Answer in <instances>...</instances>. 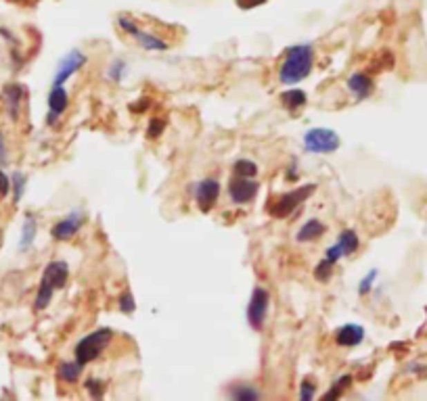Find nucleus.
Segmentation results:
<instances>
[{
  "label": "nucleus",
  "mask_w": 427,
  "mask_h": 401,
  "mask_svg": "<svg viewBox=\"0 0 427 401\" xmlns=\"http://www.w3.org/2000/svg\"><path fill=\"white\" fill-rule=\"evenodd\" d=\"M314 61V50L310 44H298L292 46L285 55V61L281 65L278 77L283 84H298L304 77H308Z\"/></svg>",
  "instance_id": "obj_1"
},
{
  "label": "nucleus",
  "mask_w": 427,
  "mask_h": 401,
  "mask_svg": "<svg viewBox=\"0 0 427 401\" xmlns=\"http://www.w3.org/2000/svg\"><path fill=\"white\" fill-rule=\"evenodd\" d=\"M113 341H115V333L109 331V329H99V331L91 333L88 337H84V339L76 345V349H74L76 362L84 368V366L91 364V362L101 360L103 353L113 345Z\"/></svg>",
  "instance_id": "obj_2"
},
{
  "label": "nucleus",
  "mask_w": 427,
  "mask_h": 401,
  "mask_svg": "<svg viewBox=\"0 0 427 401\" xmlns=\"http://www.w3.org/2000/svg\"><path fill=\"white\" fill-rule=\"evenodd\" d=\"M67 264L65 262H50L42 274V280H40V288H38V295H36V303H34V309L40 311L44 309L50 299H53V293L57 288H63L65 282H67Z\"/></svg>",
  "instance_id": "obj_3"
},
{
  "label": "nucleus",
  "mask_w": 427,
  "mask_h": 401,
  "mask_svg": "<svg viewBox=\"0 0 427 401\" xmlns=\"http://www.w3.org/2000/svg\"><path fill=\"white\" fill-rule=\"evenodd\" d=\"M117 23H120V28H122L126 34H130V36L136 40V44H138L140 48H145V50H168V48L172 46V42H170L168 38L160 36L158 32H153V30H142V28L138 26V21L132 19L130 15H120V17H117Z\"/></svg>",
  "instance_id": "obj_4"
},
{
  "label": "nucleus",
  "mask_w": 427,
  "mask_h": 401,
  "mask_svg": "<svg viewBox=\"0 0 427 401\" xmlns=\"http://www.w3.org/2000/svg\"><path fill=\"white\" fill-rule=\"evenodd\" d=\"M314 190H316V184H306V186H300L296 190H290V193L281 195L274 203H270V207H268L270 215L278 217V219L292 215L310 195H314Z\"/></svg>",
  "instance_id": "obj_5"
},
{
  "label": "nucleus",
  "mask_w": 427,
  "mask_h": 401,
  "mask_svg": "<svg viewBox=\"0 0 427 401\" xmlns=\"http://www.w3.org/2000/svg\"><path fill=\"white\" fill-rule=\"evenodd\" d=\"M304 146L308 153H319V155H327L339 148V136L333 130L327 128H314L310 132H306L304 136Z\"/></svg>",
  "instance_id": "obj_6"
},
{
  "label": "nucleus",
  "mask_w": 427,
  "mask_h": 401,
  "mask_svg": "<svg viewBox=\"0 0 427 401\" xmlns=\"http://www.w3.org/2000/svg\"><path fill=\"white\" fill-rule=\"evenodd\" d=\"M268 303H270V295L266 288L258 286L252 293L249 305H247V322L252 324L254 331H260L266 322V313H268Z\"/></svg>",
  "instance_id": "obj_7"
},
{
  "label": "nucleus",
  "mask_w": 427,
  "mask_h": 401,
  "mask_svg": "<svg viewBox=\"0 0 427 401\" xmlns=\"http://www.w3.org/2000/svg\"><path fill=\"white\" fill-rule=\"evenodd\" d=\"M86 63V57L84 52L80 50H71L63 57V61L59 63V69H57V75H55V84L53 86H63L67 79L74 75L82 65Z\"/></svg>",
  "instance_id": "obj_8"
},
{
  "label": "nucleus",
  "mask_w": 427,
  "mask_h": 401,
  "mask_svg": "<svg viewBox=\"0 0 427 401\" xmlns=\"http://www.w3.org/2000/svg\"><path fill=\"white\" fill-rule=\"evenodd\" d=\"M218 195H220V184H218L216 180L207 178V180L199 182V184H197V190H195V199H197L199 209L207 213L213 205H216Z\"/></svg>",
  "instance_id": "obj_9"
},
{
  "label": "nucleus",
  "mask_w": 427,
  "mask_h": 401,
  "mask_svg": "<svg viewBox=\"0 0 427 401\" xmlns=\"http://www.w3.org/2000/svg\"><path fill=\"white\" fill-rule=\"evenodd\" d=\"M229 195L235 203H249L254 201V197L258 195V182H254L252 178H243L237 176L235 180H231L229 184Z\"/></svg>",
  "instance_id": "obj_10"
},
{
  "label": "nucleus",
  "mask_w": 427,
  "mask_h": 401,
  "mask_svg": "<svg viewBox=\"0 0 427 401\" xmlns=\"http://www.w3.org/2000/svg\"><path fill=\"white\" fill-rule=\"evenodd\" d=\"M3 97H5V107H7L9 117L17 119L19 113H21V103H23V97H26V88L19 86V84H9L3 90Z\"/></svg>",
  "instance_id": "obj_11"
},
{
  "label": "nucleus",
  "mask_w": 427,
  "mask_h": 401,
  "mask_svg": "<svg viewBox=\"0 0 427 401\" xmlns=\"http://www.w3.org/2000/svg\"><path fill=\"white\" fill-rule=\"evenodd\" d=\"M80 226H82V215L78 211H74L71 215H67L65 219H61L53 226V236L57 240H69L80 230Z\"/></svg>",
  "instance_id": "obj_12"
},
{
  "label": "nucleus",
  "mask_w": 427,
  "mask_h": 401,
  "mask_svg": "<svg viewBox=\"0 0 427 401\" xmlns=\"http://www.w3.org/2000/svg\"><path fill=\"white\" fill-rule=\"evenodd\" d=\"M67 92L63 86H53L50 95H48V126H53L57 121V117L67 109Z\"/></svg>",
  "instance_id": "obj_13"
},
{
  "label": "nucleus",
  "mask_w": 427,
  "mask_h": 401,
  "mask_svg": "<svg viewBox=\"0 0 427 401\" xmlns=\"http://www.w3.org/2000/svg\"><path fill=\"white\" fill-rule=\"evenodd\" d=\"M348 88L354 92V97L359 101H365L373 95V79L365 73H354L348 79Z\"/></svg>",
  "instance_id": "obj_14"
},
{
  "label": "nucleus",
  "mask_w": 427,
  "mask_h": 401,
  "mask_svg": "<svg viewBox=\"0 0 427 401\" xmlns=\"http://www.w3.org/2000/svg\"><path fill=\"white\" fill-rule=\"evenodd\" d=\"M365 339V331L356 324H348V326H341L337 333H335V343L341 345V347H356L361 345Z\"/></svg>",
  "instance_id": "obj_15"
},
{
  "label": "nucleus",
  "mask_w": 427,
  "mask_h": 401,
  "mask_svg": "<svg viewBox=\"0 0 427 401\" xmlns=\"http://www.w3.org/2000/svg\"><path fill=\"white\" fill-rule=\"evenodd\" d=\"M325 234V226L319 222V219H310V222H306L302 228H300V232H298V240L300 243H310V240H316V238H321Z\"/></svg>",
  "instance_id": "obj_16"
},
{
  "label": "nucleus",
  "mask_w": 427,
  "mask_h": 401,
  "mask_svg": "<svg viewBox=\"0 0 427 401\" xmlns=\"http://www.w3.org/2000/svg\"><path fill=\"white\" fill-rule=\"evenodd\" d=\"M337 245L341 247L343 255H354L356 251H359V236H356L354 230H343L339 234V240H337Z\"/></svg>",
  "instance_id": "obj_17"
},
{
  "label": "nucleus",
  "mask_w": 427,
  "mask_h": 401,
  "mask_svg": "<svg viewBox=\"0 0 427 401\" xmlns=\"http://www.w3.org/2000/svg\"><path fill=\"white\" fill-rule=\"evenodd\" d=\"M281 103H283V107H287L290 111H296V109L306 105V95L302 90H298V88H292V90L281 95Z\"/></svg>",
  "instance_id": "obj_18"
},
{
  "label": "nucleus",
  "mask_w": 427,
  "mask_h": 401,
  "mask_svg": "<svg viewBox=\"0 0 427 401\" xmlns=\"http://www.w3.org/2000/svg\"><path fill=\"white\" fill-rule=\"evenodd\" d=\"M34 236H36V219H34V215H28V217H26V224H23L19 247H21V249H28V247L34 243Z\"/></svg>",
  "instance_id": "obj_19"
},
{
  "label": "nucleus",
  "mask_w": 427,
  "mask_h": 401,
  "mask_svg": "<svg viewBox=\"0 0 427 401\" xmlns=\"http://www.w3.org/2000/svg\"><path fill=\"white\" fill-rule=\"evenodd\" d=\"M80 372H82V366L78 362H74V364H61L59 366V376L63 380H67V382H76Z\"/></svg>",
  "instance_id": "obj_20"
},
{
  "label": "nucleus",
  "mask_w": 427,
  "mask_h": 401,
  "mask_svg": "<svg viewBox=\"0 0 427 401\" xmlns=\"http://www.w3.org/2000/svg\"><path fill=\"white\" fill-rule=\"evenodd\" d=\"M258 174V166L254 162H247V159H239L235 164V176H243V178H254Z\"/></svg>",
  "instance_id": "obj_21"
},
{
  "label": "nucleus",
  "mask_w": 427,
  "mask_h": 401,
  "mask_svg": "<svg viewBox=\"0 0 427 401\" xmlns=\"http://www.w3.org/2000/svg\"><path fill=\"white\" fill-rule=\"evenodd\" d=\"M350 382H352V378H350V376H341V378L333 384V389H329V393H325V395H323V399H325V401H329V399H337V397H341V393L350 387Z\"/></svg>",
  "instance_id": "obj_22"
},
{
  "label": "nucleus",
  "mask_w": 427,
  "mask_h": 401,
  "mask_svg": "<svg viewBox=\"0 0 427 401\" xmlns=\"http://www.w3.org/2000/svg\"><path fill=\"white\" fill-rule=\"evenodd\" d=\"M333 262L331 260H323L316 268H314V276H316V280H321V282H327L329 278H331V274H333Z\"/></svg>",
  "instance_id": "obj_23"
},
{
  "label": "nucleus",
  "mask_w": 427,
  "mask_h": 401,
  "mask_svg": "<svg viewBox=\"0 0 427 401\" xmlns=\"http://www.w3.org/2000/svg\"><path fill=\"white\" fill-rule=\"evenodd\" d=\"M231 397H235V399H239V401H252V399H258L260 393L254 391V389H249V387H245V384H241L239 389H233V391H231Z\"/></svg>",
  "instance_id": "obj_24"
},
{
  "label": "nucleus",
  "mask_w": 427,
  "mask_h": 401,
  "mask_svg": "<svg viewBox=\"0 0 427 401\" xmlns=\"http://www.w3.org/2000/svg\"><path fill=\"white\" fill-rule=\"evenodd\" d=\"M13 186H15V201H19L23 195V188H26V176L21 172L13 174Z\"/></svg>",
  "instance_id": "obj_25"
},
{
  "label": "nucleus",
  "mask_w": 427,
  "mask_h": 401,
  "mask_svg": "<svg viewBox=\"0 0 427 401\" xmlns=\"http://www.w3.org/2000/svg\"><path fill=\"white\" fill-rule=\"evenodd\" d=\"M134 297L130 295V293H124L122 297H120V309L124 311V313H132L134 311Z\"/></svg>",
  "instance_id": "obj_26"
},
{
  "label": "nucleus",
  "mask_w": 427,
  "mask_h": 401,
  "mask_svg": "<svg viewBox=\"0 0 427 401\" xmlns=\"http://www.w3.org/2000/svg\"><path fill=\"white\" fill-rule=\"evenodd\" d=\"M377 278V272L375 270H371L369 274H367V278H363V282H361V286H359V293L361 295H365V293H369L371 291V286H373V280Z\"/></svg>",
  "instance_id": "obj_27"
},
{
  "label": "nucleus",
  "mask_w": 427,
  "mask_h": 401,
  "mask_svg": "<svg viewBox=\"0 0 427 401\" xmlns=\"http://www.w3.org/2000/svg\"><path fill=\"white\" fill-rule=\"evenodd\" d=\"M147 134H149L151 138H158L160 134H164V121H160V119H151Z\"/></svg>",
  "instance_id": "obj_28"
},
{
  "label": "nucleus",
  "mask_w": 427,
  "mask_h": 401,
  "mask_svg": "<svg viewBox=\"0 0 427 401\" xmlns=\"http://www.w3.org/2000/svg\"><path fill=\"white\" fill-rule=\"evenodd\" d=\"M9 190H11V180L3 170H0V197H7Z\"/></svg>",
  "instance_id": "obj_29"
},
{
  "label": "nucleus",
  "mask_w": 427,
  "mask_h": 401,
  "mask_svg": "<svg viewBox=\"0 0 427 401\" xmlns=\"http://www.w3.org/2000/svg\"><path fill=\"white\" fill-rule=\"evenodd\" d=\"M314 389H316V384H312L310 380H306V382L302 384V393H300V399H304V401L312 399V397H314Z\"/></svg>",
  "instance_id": "obj_30"
},
{
  "label": "nucleus",
  "mask_w": 427,
  "mask_h": 401,
  "mask_svg": "<svg viewBox=\"0 0 427 401\" xmlns=\"http://www.w3.org/2000/svg\"><path fill=\"white\" fill-rule=\"evenodd\" d=\"M124 69H126V67H124V61H113V65H111V77H113V82H120Z\"/></svg>",
  "instance_id": "obj_31"
},
{
  "label": "nucleus",
  "mask_w": 427,
  "mask_h": 401,
  "mask_svg": "<svg viewBox=\"0 0 427 401\" xmlns=\"http://www.w3.org/2000/svg\"><path fill=\"white\" fill-rule=\"evenodd\" d=\"M339 257H343V251H341V247H339V245H333V247H329V249H327V260H331V262L335 264Z\"/></svg>",
  "instance_id": "obj_32"
},
{
  "label": "nucleus",
  "mask_w": 427,
  "mask_h": 401,
  "mask_svg": "<svg viewBox=\"0 0 427 401\" xmlns=\"http://www.w3.org/2000/svg\"><path fill=\"white\" fill-rule=\"evenodd\" d=\"M264 3H266V0H237V5L241 9H254V7H260Z\"/></svg>",
  "instance_id": "obj_33"
},
{
  "label": "nucleus",
  "mask_w": 427,
  "mask_h": 401,
  "mask_svg": "<svg viewBox=\"0 0 427 401\" xmlns=\"http://www.w3.org/2000/svg\"><path fill=\"white\" fill-rule=\"evenodd\" d=\"M5 157V144H3V134H0V162H3Z\"/></svg>",
  "instance_id": "obj_34"
},
{
  "label": "nucleus",
  "mask_w": 427,
  "mask_h": 401,
  "mask_svg": "<svg viewBox=\"0 0 427 401\" xmlns=\"http://www.w3.org/2000/svg\"><path fill=\"white\" fill-rule=\"evenodd\" d=\"M11 3H26V5H30V3H38V0H11Z\"/></svg>",
  "instance_id": "obj_35"
}]
</instances>
